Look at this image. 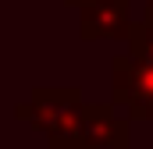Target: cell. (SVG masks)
<instances>
[{
    "label": "cell",
    "instance_id": "obj_4",
    "mask_svg": "<svg viewBox=\"0 0 153 149\" xmlns=\"http://www.w3.org/2000/svg\"><path fill=\"white\" fill-rule=\"evenodd\" d=\"M82 39H128L132 21H128V0H96L82 11Z\"/></svg>",
    "mask_w": 153,
    "mask_h": 149
},
{
    "label": "cell",
    "instance_id": "obj_6",
    "mask_svg": "<svg viewBox=\"0 0 153 149\" xmlns=\"http://www.w3.org/2000/svg\"><path fill=\"white\" fill-rule=\"evenodd\" d=\"M64 4H68V7H78V11H85V7L96 4V0H64Z\"/></svg>",
    "mask_w": 153,
    "mask_h": 149
},
{
    "label": "cell",
    "instance_id": "obj_1",
    "mask_svg": "<svg viewBox=\"0 0 153 149\" xmlns=\"http://www.w3.org/2000/svg\"><path fill=\"white\" fill-rule=\"evenodd\" d=\"M82 92L75 85H39L29 107H18V117L46 135L50 149H82Z\"/></svg>",
    "mask_w": 153,
    "mask_h": 149
},
{
    "label": "cell",
    "instance_id": "obj_7",
    "mask_svg": "<svg viewBox=\"0 0 153 149\" xmlns=\"http://www.w3.org/2000/svg\"><path fill=\"white\" fill-rule=\"evenodd\" d=\"M143 21H153V0H146V18Z\"/></svg>",
    "mask_w": 153,
    "mask_h": 149
},
{
    "label": "cell",
    "instance_id": "obj_5",
    "mask_svg": "<svg viewBox=\"0 0 153 149\" xmlns=\"http://www.w3.org/2000/svg\"><path fill=\"white\" fill-rule=\"evenodd\" d=\"M128 53L143 64H153V21L143 25H132V36H128Z\"/></svg>",
    "mask_w": 153,
    "mask_h": 149
},
{
    "label": "cell",
    "instance_id": "obj_2",
    "mask_svg": "<svg viewBox=\"0 0 153 149\" xmlns=\"http://www.w3.org/2000/svg\"><path fill=\"white\" fill-rule=\"evenodd\" d=\"M111 92L114 103L128 107V117L153 121V64L135 60L132 53H117L111 60Z\"/></svg>",
    "mask_w": 153,
    "mask_h": 149
},
{
    "label": "cell",
    "instance_id": "obj_3",
    "mask_svg": "<svg viewBox=\"0 0 153 149\" xmlns=\"http://www.w3.org/2000/svg\"><path fill=\"white\" fill-rule=\"evenodd\" d=\"M132 131L128 121L117 117L107 103H85L82 114V149H128Z\"/></svg>",
    "mask_w": 153,
    "mask_h": 149
}]
</instances>
